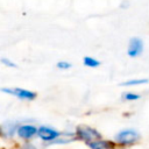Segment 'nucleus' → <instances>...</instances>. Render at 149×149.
Wrapping results in <instances>:
<instances>
[{
    "label": "nucleus",
    "instance_id": "nucleus-6",
    "mask_svg": "<svg viewBox=\"0 0 149 149\" xmlns=\"http://www.w3.org/2000/svg\"><path fill=\"white\" fill-rule=\"evenodd\" d=\"M144 49V44L143 41L140 37H132L128 42V47H127V55L132 58H136L139 56L142 55Z\"/></svg>",
    "mask_w": 149,
    "mask_h": 149
},
{
    "label": "nucleus",
    "instance_id": "nucleus-15",
    "mask_svg": "<svg viewBox=\"0 0 149 149\" xmlns=\"http://www.w3.org/2000/svg\"><path fill=\"white\" fill-rule=\"evenodd\" d=\"M19 149H37L31 142H29V141H26L24 143H22L21 146H20V148Z\"/></svg>",
    "mask_w": 149,
    "mask_h": 149
},
{
    "label": "nucleus",
    "instance_id": "nucleus-7",
    "mask_svg": "<svg viewBox=\"0 0 149 149\" xmlns=\"http://www.w3.org/2000/svg\"><path fill=\"white\" fill-rule=\"evenodd\" d=\"M19 126H20V123L17 121H14V120H7V121H5L0 126V132H1L2 137H5V139H12L14 135H16Z\"/></svg>",
    "mask_w": 149,
    "mask_h": 149
},
{
    "label": "nucleus",
    "instance_id": "nucleus-12",
    "mask_svg": "<svg viewBox=\"0 0 149 149\" xmlns=\"http://www.w3.org/2000/svg\"><path fill=\"white\" fill-rule=\"evenodd\" d=\"M140 98H141V95L137 93H134V92H126L122 94V99L125 101H136Z\"/></svg>",
    "mask_w": 149,
    "mask_h": 149
},
{
    "label": "nucleus",
    "instance_id": "nucleus-9",
    "mask_svg": "<svg viewBox=\"0 0 149 149\" xmlns=\"http://www.w3.org/2000/svg\"><path fill=\"white\" fill-rule=\"evenodd\" d=\"M90 149H113L114 148V143L104 139H99L97 141H93L88 144H86Z\"/></svg>",
    "mask_w": 149,
    "mask_h": 149
},
{
    "label": "nucleus",
    "instance_id": "nucleus-5",
    "mask_svg": "<svg viewBox=\"0 0 149 149\" xmlns=\"http://www.w3.org/2000/svg\"><path fill=\"white\" fill-rule=\"evenodd\" d=\"M59 135H61V132L56 130L52 127H48V126H40L38 127V130H37V137L41 141H43L45 144L52 142Z\"/></svg>",
    "mask_w": 149,
    "mask_h": 149
},
{
    "label": "nucleus",
    "instance_id": "nucleus-1",
    "mask_svg": "<svg viewBox=\"0 0 149 149\" xmlns=\"http://www.w3.org/2000/svg\"><path fill=\"white\" fill-rule=\"evenodd\" d=\"M140 140V134L134 128H126L114 135V142L121 147H128Z\"/></svg>",
    "mask_w": 149,
    "mask_h": 149
},
{
    "label": "nucleus",
    "instance_id": "nucleus-2",
    "mask_svg": "<svg viewBox=\"0 0 149 149\" xmlns=\"http://www.w3.org/2000/svg\"><path fill=\"white\" fill-rule=\"evenodd\" d=\"M76 135L78 137V140L85 142L86 144L93 142V141H97L99 139H102L101 134L93 127H90V126H86V125H80L76 128Z\"/></svg>",
    "mask_w": 149,
    "mask_h": 149
},
{
    "label": "nucleus",
    "instance_id": "nucleus-13",
    "mask_svg": "<svg viewBox=\"0 0 149 149\" xmlns=\"http://www.w3.org/2000/svg\"><path fill=\"white\" fill-rule=\"evenodd\" d=\"M71 66H72L71 63L68 62V61H58L57 64H56V68H57L58 70H62V71H64V70H69Z\"/></svg>",
    "mask_w": 149,
    "mask_h": 149
},
{
    "label": "nucleus",
    "instance_id": "nucleus-10",
    "mask_svg": "<svg viewBox=\"0 0 149 149\" xmlns=\"http://www.w3.org/2000/svg\"><path fill=\"white\" fill-rule=\"evenodd\" d=\"M149 83V79L148 78H136V79H129V80H126V81H122L120 85L121 86H137V85H146Z\"/></svg>",
    "mask_w": 149,
    "mask_h": 149
},
{
    "label": "nucleus",
    "instance_id": "nucleus-11",
    "mask_svg": "<svg viewBox=\"0 0 149 149\" xmlns=\"http://www.w3.org/2000/svg\"><path fill=\"white\" fill-rule=\"evenodd\" d=\"M83 64H84L86 68L94 69V68L100 66V61H98L97 58L91 57V56H85V57L83 58Z\"/></svg>",
    "mask_w": 149,
    "mask_h": 149
},
{
    "label": "nucleus",
    "instance_id": "nucleus-4",
    "mask_svg": "<svg viewBox=\"0 0 149 149\" xmlns=\"http://www.w3.org/2000/svg\"><path fill=\"white\" fill-rule=\"evenodd\" d=\"M38 128L33 123H21L17 128V137L23 141H30L35 136H37Z\"/></svg>",
    "mask_w": 149,
    "mask_h": 149
},
{
    "label": "nucleus",
    "instance_id": "nucleus-3",
    "mask_svg": "<svg viewBox=\"0 0 149 149\" xmlns=\"http://www.w3.org/2000/svg\"><path fill=\"white\" fill-rule=\"evenodd\" d=\"M2 93L13 95L20 100H27V101H33L36 99V93L30 91V90H26L22 87H2L1 88Z\"/></svg>",
    "mask_w": 149,
    "mask_h": 149
},
{
    "label": "nucleus",
    "instance_id": "nucleus-8",
    "mask_svg": "<svg viewBox=\"0 0 149 149\" xmlns=\"http://www.w3.org/2000/svg\"><path fill=\"white\" fill-rule=\"evenodd\" d=\"M78 140L77 135H76V132L72 133V132H64V133H61V135L54 140L52 142L48 143L47 146H55V144H68V143H71L73 141Z\"/></svg>",
    "mask_w": 149,
    "mask_h": 149
},
{
    "label": "nucleus",
    "instance_id": "nucleus-14",
    "mask_svg": "<svg viewBox=\"0 0 149 149\" xmlns=\"http://www.w3.org/2000/svg\"><path fill=\"white\" fill-rule=\"evenodd\" d=\"M1 63H2L3 65L8 66V68H12V69H15V68H16V64H15L12 59L6 58V57H1Z\"/></svg>",
    "mask_w": 149,
    "mask_h": 149
}]
</instances>
